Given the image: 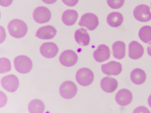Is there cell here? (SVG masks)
<instances>
[{
    "label": "cell",
    "instance_id": "cell-25",
    "mask_svg": "<svg viewBox=\"0 0 151 113\" xmlns=\"http://www.w3.org/2000/svg\"><path fill=\"white\" fill-rule=\"evenodd\" d=\"M124 1L125 0H107V3L111 8L117 9L123 6Z\"/></svg>",
    "mask_w": 151,
    "mask_h": 113
},
{
    "label": "cell",
    "instance_id": "cell-28",
    "mask_svg": "<svg viewBox=\"0 0 151 113\" xmlns=\"http://www.w3.org/2000/svg\"><path fill=\"white\" fill-rule=\"evenodd\" d=\"M57 0H42L45 3L47 4H52L55 3Z\"/></svg>",
    "mask_w": 151,
    "mask_h": 113
},
{
    "label": "cell",
    "instance_id": "cell-21",
    "mask_svg": "<svg viewBox=\"0 0 151 113\" xmlns=\"http://www.w3.org/2000/svg\"><path fill=\"white\" fill-rule=\"evenodd\" d=\"M130 78L134 84L139 85L143 83L145 81L146 75L145 71L139 68L134 69L130 74Z\"/></svg>",
    "mask_w": 151,
    "mask_h": 113
},
{
    "label": "cell",
    "instance_id": "cell-10",
    "mask_svg": "<svg viewBox=\"0 0 151 113\" xmlns=\"http://www.w3.org/2000/svg\"><path fill=\"white\" fill-rule=\"evenodd\" d=\"M57 45L53 42H45L41 46L40 51L41 54L47 58H52L55 57L58 52Z\"/></svg>",
    "mask_w": 151,
    "mask_h": 113
},
{
    "label": "cell",
    "instance_id": "cell-4",
    "mask_svg": "<svg viewBox=\"0 0 151 113\" xmlns=\"http://www.w3.org/2000/svg\"><path fill=\"white\" fill-rule=\"evenodd\" d=\"M77 91V86L74 83L71 81L63 82L59 89V92L61 96L67 99L73 97L76 95Z\"/></svg>",
    "mask_w": 151,
    "mask_h": 113
},
{
    "label": "cell",
    "instance_id": "cell-3",
    "mask_svg": "<svg viewBox=\"0 0 151 113\" xmlns=\"http://www.w3.org/2000/svg\"><path fill=\"white\" fill-rule=\"evenodd\" d=\"M76 79L81 85L86 86L90 85L93 82L94 75L90 69L86 68H82L77 72Z\"/></svg>",
    "mask_w": 151,
    "mask_h": 113
},
{
    "label": "cell",
    "instance_id": "cell-26",
    "mask_svg": "<svg viewBox=\"0 0 151 113\" xmlns=\"http://www.w3.org/2000/svg\"><path fill=\"white\" fill-rule=\"evenodd\" d=\"M63 3L69 6H73L78 3L79 0H62Z\"/></svg>",
    "mask_w": 151,
    "mask_h": 113
},
{
    "label": "cell",
    "instance_id": "cell-7",
    "mask_svg": "<svg viewBox=\"0 0 151 113\" xmlns=\"http://www.w3.org/2000/svg\"><path fill=\"white\" fill-rule=\"evenodd\" d=\"M97 16L92 13H87L81 17L79 23L80 26L86 27L89 30L92 31L95 29L99 24Z\"/></svg>",
    "mask_w": 151,
    "mask_h": 113
},
{
    "label": "cell",
    "instance_id": "cell-8",
    "mask_svg": "<svg viewBox=\"0 0 151 113\" xmlns=\"http://www.w3.org/2000/svg\"><path fill=\"white\" fill-rule=\"evenodd\" d=\"M1 82L2 87L7 91L11 92H15L19 85L18 78L13 74L8 75L3 77Z\"/></svg>",
    "mask_w": 151,
    "mask_h": 113
},
{
    "label": "cell",
    "instance_id": "cell-6",
    "mask_svg": "<svg viewBox=\"0 0 151 113\" xmlns=\"http://www.w3.org/2000/svg\"><path fill=\"white\" fill-rule=\"evenodd\" d=\"M33 18L37 23L42 24L47 23L50 20L51 14L50 10L44 6L36 8L33 14Z\"/></svg>",
    "mask_w": 151,
    "mask_h": 113
},
{
    "label": "cell",
    "instance_id": "cell-16",
    "mask_svg": "<svg viewBox=\"0 0 151 113\" xmlns=\"http://www.w3.org/2000/svg\"><path fill=\"white\" fill-rule=\"evenodd\" d=\"M101 87L105 92L111 93L114 92L117 88L118 82L117 80L111 77L106 76L101 80Z\"/></svg>",
    "mask_w": 151,
    "mask_h": 113
},
{
    "label": "cell",
    "instance_id": "cell-11",
    "mask_svg": "<svg viewBox=\"0 0 151 113\" xmlns=\"http://www.w3.org/2000/svg\"><path fill=\"white\" fill-rule=\"evenodd\" d=\"M101 69L103 72L108 75H117L122 70V64L119 62L112 61L102 65Z\"/></svg>",
    "mask_w": 151,
    "mask_h": 113
},
{
    "label": "cell",
    "instance_id": "cell-29",
    "mask_svg": "<svg viewBox=\"0 0 151 113\" xmlns=\"http://www.w3.org/2000/svg\"><path fill=\"white\" fill-rule=\"evenodd\" d=\"M148 54L151 57V43H149L147 48Z\"/></svg>",
    "mask_w": 151,
    "mask_h": 113
},
{
    "label": "cell",
    "instance_id": "cell-2",
    "mask_svg": "<svg viewBox=\"0 0 151 113\" xmlns=\"http://www.w3.org/2000/svg\"><path fill=\"white\" fill-rule=\"evenodd\" d=\"M14 65L16 70L22 74L29 72L32 67V63L31 59L25 55L16 57L14 60Z\"/></svg>",
    "mask_w": 151,
    "mask_h": 113
},
{
    "label": "cell",
    "instance_id": "cell-27",
    "mask_svg": "<svg viewBox=\"0 0 151 113\" xmlns=\"http://www.w3.org/2000/svg\"><path fill=\"white\" fill-rule=\"evenodd\" d=\"M13 0H0V4L3 7H7L12 3Z\"/></svg>",
    "mask_w": 151,
    "mask_h": 113
},
{
    "label": "cell",
    "instance_id": "cell-24",
    "mask_svg": "<svg viewBox=\"0 0 151 113\" xmlns=\"http://www.w3.org/2000/svg\"><path fill=\"white\" fill-rule=\"evenodd\" d=\"M0 72L4 73L9 71L11 69L10 61L6 58H1L0 59Z\"/></svg>",
    "mask_w": 151,
    "mask_h": 113
},
{
    "label": "cell",
    "instance_id": "cell-18",
    "mask_svg": "<svg viewBox=\"0 0 151 113\" xmlns=\"http://www.w3.org/2000/svg\"><path fill=\"white\" fill-rule=\"evenodd\" d=\"M78 17L77 12L73 9H68L63 13L62 19L63 23L68 26H72L76 22Z\"/></svg>",
    "mask_w": 151,
    "mask_h": 113
},
{
    "label": "cell",
    "instance_id": "cell-30",
    "mask_svg": "<svg viewBox=\"0 0 151 113\" xmlns=\"http://www.w3.org/2000/svg\"><path fill=\"white\" fill-rule=\"evenodd\" d=\"M148 104L151 108V94L149 96L148 100Z\"/></svg>",
    "mask_w": 151,
    "mask_h": 113
},
{
    "label": "cell",
    "instance_id": "cell-17",
    "mask_svg": "<svg viewBox=\"0 0 151 113\" xmlns=\"http://www.w3.org/2000/svg\"><path fill=\"white\" fill-rule=\"evenodd\" d=\"M74 37L76 42L82 46L88 45L89 43L90 38L87 31L81 28L77 30L75 32Z\"/></svg>",
    "mask_w": 151,
    "mask_h": 113
},
{
    "label": "cell",
    "instance_id": "cell-9",
    "mask_svg": "<svg viewBox=\"0 0 151 113\" xmlns=\"http://www.w3.org/2000/svg\"><path fill=\"white\" fill-rule=\"evenodd\" d=\"M78 56L73 51L66 50L60 55L59 60L60 63L64 66L69 67L75 65L78 60Z\"/></svg>",
    "mask_w": 151,
    "mask_h": 113
},
{
    "label": "cell",
    "instance_id": "cell-20",
    "mask_svg": "<svg viewBox=\"0 0 151 113\" xmlns=\"http://www.w3.org/2000/svg\"><path fill=\"white\" fill-rule=\"evenodd\" d=\"M124 20L122 15L118 12L110 13L107 18V22L109 25L113 27H118L122 24Z\"/></svg>",
    "mask_w": 151,
    "mask_h": 113
},
{
    "label": "cell",
    "instance_id": "cell-15",
    "mask_svg": "<svg viewBox=\"0 0 151 113\" xmlns=\"http://www.w3.org/2000/svg\"><path fill=\"white\" fill-rule=\"evenodd\" d=\"M128 51L129 57L132 59L137 60L142 56L144 53V49L138 42L133 41L129 44Z\"/></svg>",
    "mask_w": 151,
    "mask_h": 113
},
{
    "label": "cell",
    "instance_id": "cell-14",
    "mask_svg": "<svg viewBox=\"0 0 151 113\" xmlns=\"http://www.w3.org/2000/svg\"><path fill=\"white\" fill-rule=\"evenodd\" d=\"M57 31L56 29L52 26H45L40 27L37 30L35 36L42 39H50L55 36Z\"/></svg>",
    "mask_w": 151,
    "mask_h": 113
},
{
    "label": "cell",
    "instance_id": "cell-12",
    "mask_svg": "<svg viewBox=\"0 0 151 113\" xmlns=\"http://www.w3.org/2000/svg\"><path fill=\"white\" fill-rule=\"evenodd\" d=\"M110 54L111 51L109 47L105 44H101L94 51L93 56L96 61L102 62L109 59Z\"/></svg>",
    "mask_w": 151,
    "mask_h": 113
},
{
    "label": "cell",
    "instance_id": "cell-13",
    "mask_svg": "<svg viewBox=\"0 0 151 113\" xmlns=\"http://www.w3.org/2000/svg\"><path fill=\"white\" fill-rule=\"evenodd\" d=\"M133 98L132 92L128 89H123L119 90L116 95L115 100L121 106H125L131 102Z\"/></svg>",
    "mask_w": 151,
    "mask_h": 113
},
{
    "label": "cell",
    "instance_id": "cell-5",
    "mask_svg": "<svg viewBox=\"0 0 151 113\" xmlns=\"http://www.w3.org/2000/svg\"><path fill=\"white\" fill-rule=\"evenodd\" d=\"M133 15L136 20L141 22H147L151 20L150 7L145 4H140L136 7L134 10Z\"/></svg>",
    "mask_w": 151,
    "mask_h": 113
},
{
    "label": "cell",
    "instance_id": "cell-19",
    "mask_svg": "<svg viewBox=\"0 0 151 113\" xmlns=\"http://www.w3.org/2000/svg\"><path fill=\"white\" fill-rule=\"evenodd\" d=\"M113 54L115 58L118 59L123 58L125 55L126 45L123 41H118L112 45Z\"/></svg>",
    "mask_w": 151,
    "mask_h": 113
},
{
    "label": "cell",
    "instance_id": "cell-23",
    "mask_svg": "<svg viewBox=\"0 0 151 113\" xmlns=\"http://www.w3.org/2000/svg\"><path fill=\"white\" fill-rule=\"evenodd\" d=\"M140 39L146 43H151V26H145L142 27L139 32Z\"/></svg>",
    "mask_w": 151,
    "mask_h": 113
},
{
    "label": "cell",
    "instance_id": "cell-22",
    "mask_svg": "<svg viewBox=\"0 0 151 113\" xmlns=\"http://www.w3.org/2000/svg\"><path fill=\"white\" fill-rule=\"evenodd\" d=\"M45 109L44 103L40 100L34 99L31 101L29 103L28 109L30 113H43Z\"/></svg>",
    "mask_w": 151,
    "mask_h": 113
},
{
    "label": "cell",
    "instance_id": "cell-1",
    "mask_svg": "<svg viewBox=\"0 0 151 113\" xmlns=\"http://www.w3.org/2000/svg\"><path fill=\"white\" fill-rule=\"evenodd\" d=\"M8 29L10 34L17 38L24 36L28 30L26 24L23 21L17 19H13L9 22Z\"/></svg>",
    "mask_w": 151,
    "mask_h": 113
}]
</instances>
